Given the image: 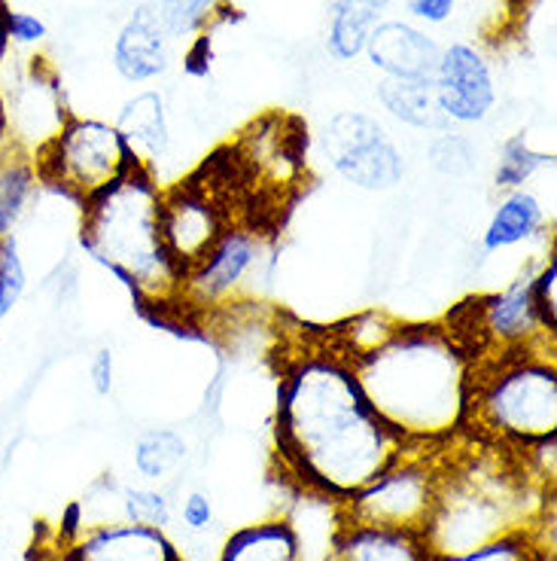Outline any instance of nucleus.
I'll return each mask as SVG.
<instances>
[{
	"label": "nucleus",
	"instance_id": "22",
	"mask_svg": "<svg viewBox=\"0 0 557 561\" xmlns=\"http://www.w3.org/2000/svg\"><path fill=\"white\" fill-rule=\"evenodd\" d=\"M225 0H135L138 10L167 43L193 41L213 25Z\"/></svg>",
	"mask_w": 557,
	"mask_h": 561
},
{
	"label": "nucleus",
	"instance_id": "27",
	"mask_svg": "<svg viewBox=\"0 0 557 561\" xmlns=\"http://www.w3.org/2000/svg\"><path fill=\"white\" fill-rule=\"evenodd\" d=\"M545 165H552V156L533 150L524 135L509 138L500 147V159H497V171H494V183L500 193H512V190H524Z\"/></svg>",
	"mask_w": 557,
	"mask_h": 561
},
{
	"label": "nucleus",
	"instance_id": "34",
	"mask_svg": "<svg viewBox=\"0 0 557 561\" xmlns=\"http://www.w3.org/2000/svg\"><path fill=\"white\" fill-rule=\"evenodd\" d=\"M454 3L457 0H408V13L427 25H442L454 13Z\"/></svg>",
	"mask_w": 557,
	"mask_h": 561
},
{
	"label": "nucleus",
	"instance_id": "14",
	"mask_svg": "<svg viewBox=\"0 0 557 561\" xmlns=\"http://www.w3.org/2000/svg\"><path fill=\"white\" fill-rule=\"evenodd\" d=\"M65 537L77 561H183L167 531L131 525L126 519L73 528L65 531Z\"/></svg>",
	"mask_w": 557,
	"mask_h": 561
},
{
	"label": "nucleus",
	"instance_id": "35",
	"mask_svg": "<svg viewBox=\"0 0 557 561\" xmlns=\"http://www.w3.org/2000/svg\"><path fill=\"white\" fill-rule=\"evenodd\" d=\"M89 376H92V388L107 397L113 391V376H116V364H113V351L101 348L95 354V360L89 366Z\"/></svg>",
	"mask_w": 557,
	"mask_h": 561
},
{
	"label": "nucleus",
	"instance_id": "4",
	"mask_svg": "<svg viewBox=\"0 0 557 561\" xmlns=\"http://www.w3.org/2000/svg\"><path fill=\"white\" fill-rule=\"evenodd\" d=\"M557 436L555 348L518 351L475 360L469 424L463 439L521 455Z\"/></svg>",
	"mask_w": 557,
	"mask_h": 561
},
{
	"label": "nucleus",
	"instance_id": "9",
	"mask_svg": "<svg viewBox=\"0 0 557 561\" xmlns=\"http://www.w3.org/2000/svg\"><path fill=\"white\" fill-rule=\"evenodd\" d=\"M0 101L10 150L37 165L49 144L68 126L70 111L65 104V89L49 58L22 56L10 65V56L0 65Z\"/></svg>",
	"mask_w": 557,
	"mask_h": 561
},
{
	"label": "nucleus",
	"instance_id": "20",
	"mask_svg": "<svg viewBox=\"0 0 557 561\" xmlns=\"http://www.w3.org/2000/svg\"><path fill=\"white\" fill-rule=\"evenodd\" d=\"M381 107L405 126L423 128V131H448L451 123L439 107L432 80H381L378 83Z\"/></svg>",
	"mask_w": 557,
	"mask_h": 561
},
{
	"label": "nucleus",
	"instance_id": "17",
	"mask_svg": "<svg viewBox=\"0 0 557 561\" xmlns=\"http://www.w3.org/2000/svg\"><path fill=\"white\" fill-rule=\"evenodd\" d=\"M171 61V43L135 10L113 41V68L128 83H150Z\"/></svg>",
	"mask_w": 557,
	"mask_h": 561
},
{
	"label": "nucleus",
	"instance_id": "26",
	"mask_svg": "<svg viewBox=\"0 0 557 561\" xmlns=\"http://www.w3.org/2000/svg\"><path fill=\"white\" fill-rule=\"evenodd\" d=\"M536 522L530 528L502 534V537H494L481 547L466 549V552H457V556H442L436 561H548L552 559V543H545L543 537L536 534Z\"/></svg>",
	"mask_w": 557,
	"mask_h": 561
},
{
	"label": "nucleus",
	"instance_id": "18",
	"mask_svg": "<svg viewBox=\"0 0 557 561\" xmlns=\"http://www.w3.org/2000/svg\"><path fill=\"white\" fill-rule=\"evenodd\" d=\"M545 229V208L536 193L524 190H512L502 193L497 208L490 214L488 226L481 232V251L500 253L509 248H518L524 241H533Z\"/></svg>",
	"mask_w": 557,
	"mask_h": 561
},
{
	"label": "nucleus",
	"instance_id": "15",
	"mask_svg": "<svg viewBox=\"0 0 557 561\" xmlns=\"http://www.w3.org/2000/svg\"><path fill=\"white\" fill-rule=\"evenodd\" d=\"M439 53V43L427 31L408 22H378L362 56L387 80H432Z\"/></svg>",
	"mask_w": 557,
	"mask_h": 561
},
{
	"label": "nucleus",
	"instance_id": "7",
	"mask_svg": "<svg viewBox=\"0 0 557 561\" xmlns=\"http://www.w3.org/2000/svg\"><path fill=\"white\" fill-rule=\"evenodd\" d=\"M533 272L524 268L509 287L497 294L475 296L448 318V330L473 351L475 360L518 354V351L555 348V333L539 318L533 299Z\"/></svg>",
	"mask_w": 557,
	"mask_h": 561
},
{
	"label": "nucleus",
	"instance_id": "19",
	"mask_svg": "<svg viewBox=\"0 0 557 561\" xmlns=\"http://www.w3.org/2000/svg\"><path fill=\"white\" fill-rule=\"evenodd\" d=\"M113 126L119 128V135L126 138L131 153L138 156L140 165L153 169L155 159L167 153L171 128H167L165 99L159 92H140L128 99Z\"/></svg>",
	"mask_w": 557,
	"mask_h": 561
},
{
	"label": "nucleus",
	"instance_id": "13",
	"mask_svg": "<svg viewBox=\"0 0 557 561\" xmlns=\"http://www.w3.org/2000/svg\"><path fill=\"white\" fill-rule=\"evenodd\" d=\"M432 89L448 123H457V126H473V123L488 119V113L497 104L490 61L473 43H451L439 53Z\"/></svg>",
	"mask_w": 557,
	"mask_h": 561
},
{
	"label": "nucleus",
	"instance_id": "32",
	"mask_svg": "<svg viewBox=\"0 0 557 561\" xmlns=\"http://www.w3.org/2000/svg\"><path fill=\"white\" fill-rule=\"evenodd\" d=\"M7 34H10V49L28 53L49 37V28L40 15L28 13V10H10L7 13Z\"/></svg>",
	"mask_w": 557,
	"mask_h": 561
},
{
	"label": "nucleus",
	"instance_id": "37",
	"mask_svg": "<svg viewBox=\"0 0 557 561\" xmlns=\"http://www.w3.org/2000/svg\"><path fill=\"white\" fill-rule=\"evenodd\" d=\"M7 13H10V7L0 0V65L7 61L10 56V34H7Z\"/></svg>",
	"mask_w": 557,
	"mask_h": 561
},
{
	"label": "nucleus",
	"instance_id": "25",
	"mask_svg": "<svg viewBox=\"0 0 557 561\" xmlns=\"http://www.w3.org/2000/svg\"><path fill=\"white\" fill-rule=\"evenodd\" d=\"M186 461V439L177 431L153 427L135 443V467L143 479L162 482L171 479Z\"/></svg>",
	"mask_w": 557,
	"mask_h": 561
},
{
	"label": "nucleus",
	"instance_id": "2",
	"mask_svg": "<svg viewBox=\"0 0 557 561\" xmlns=\"http://www.w3.org/2000/svg\"><path fill=\"white\" fill-rule=\"evenodd\" d=\"M348 364L369 407L405 446L442 449L466 436L475 357L445 323H399Z\"/></svg>",
	"mask_w": 557,
	"mask_h": 561
},
{
	"label": "nucleus",
	"instance_id": "5",
	"mask_svg": "<svg viewBox=\"0 0 557 561\" xmlns=\"http://www.w3.org/2000/svg\"><path fill=\"white\" fill-rule=\"evenodd\" d=\"M502 455L506 451H497L494 467H488V461H475V458L469 463L454 461L448 451L436 506L430 522L423 525V537L436 559L481 547L494 537L521 531L536 522L524 513V497L533 489V482L521 470V463L518 470L509 467L515 455H509L506 467H500Z\"/></svg>",
	"mask_w": 557,
	"mask_h": 561
},
{
	"label": "nucleus",
	"instance_id": "39",
	"mask_svg": "<svg viewBox=\"0 0 557 561\" xmlns=\"http://www.w3.org/2000/svg\"><path fill=\"white\" fill-rule=\"evenodd\" d=\"M369 3H372V7H375V10H381V13H384V10H387V7H391V0H369Z\"/></svg>",
	"mask_w": 557,
	"mask_h": 561
},
{
	"label": "nucleus",
	"instance_id": "28",
	"mask_svg": "<svg viewBox=\"0 0 557 561\" xmlns=\"http://www.w3.org/2000/svg\"><path fill=\"white\" fill-rule=\"evenodd\" d=\"M25 290H28V266L22 256V244L13 236L0 241V327L22 302Z\"/></svg>",
	"mask_w": 557,
	"mask_h": 561
},
{
	"label": "nucleus",
	"instance_id": "38",
	"mask_svg": "<svg viewBox=\"0 0 557 561\" xmlns=\"http://www.w3.org/2000/svg\"><path fill=\"white\" fill-rule=\"evenodd\" d=\"M10 153V144H7V123H3V101H0V156Z\"/></svg>",
	"mask_w": 557,
	"mask_h": 561
},
{
	"label": "nucleus",
	"instance_id": "11",
	"mask_svg": "<svg viewBox=\"0 0 557 561\" xmlns=\"http://www.w3.org/2000/svg\"><path fill=\"white\" fill-rule=\"evenodd\" d=\"M265 241L256 224H232L196 266L183 275L181 306L208 311L229 306L263 263Z\"/></svg>",
	"mask_w": 557,
	"mask_h": 561
},
{
	"label": "nucleus",
	"instance_id": "31",
	"mask_svg": "<svg viewBox=\"0 0 557 561\" xmlns=\"http://www.w3.org/2000/svg\"><path fill=\"white\" fill-rule=\"evenodd\" d=\"M533 299L543 323L555 333L557 330V263L555 253H548L543 266L533 272Z\"/></svg>",
	"mask_w": 557,
	"mask_h": 561
},
{
	"label": "nucleus",
	"instance_id": "30",
	"mask_svg": "<svg viewBox=\"0 0 557 561\" xmlns=\"http://www.w3.org/2000/svg\"><path fill=\"white\" fill-rule=\"evenodd\" d=\"M430 165L445 178H463L475 169V150L469 140L457 131H442L430 144Z\"/></svg>",
	"mask_w": 557,
	"mask_h": 561
},
{
	"label": "nucleus",
	"instance_id": "33",
	"mask_svg": "<svg viewBox=\"0 0 557 561\" xmlns=\"http://www.w3.org/2000/svg\"><path fill=\"white\" fill-rule=\"evenodd\" d=\"M183 525L189 528L193 534L208 531L210 525H213V504H210L208 494H201V491H193L186 501H183Z\"/></svg>",
	"mask_w": 557,
	"mask_h": 561
},
{
	"label": "nucleus",
	"instance_id": "23",
	"mask_svg": "<svg viewBox=\"0 0 557 561\" xmlns=\"http://www.w3.org/2000/svg\"><path fill=\"white\" fill-rule=\"evenodd\" d=\"M40 186V174L31 159L13 150L0 156V241L13 239L15 229L28 217Z\"/></svg>",
	"mask_w": 557,
	"mask_h": 561
},
{
	"label": "nucleus",
	"instance_id": "8",
	"mask_svg": "<svg viewBox=\"0 0 557 561\" xmlns=\"http://www.w3.org/2000/svg\"><path fill=\"white\" fill-rule=\"evenodd\" d=\"M451 446L442 449H415L408 446L403 458L391 463L378 479L341 504V519L381 528H408L423 531L430 522L436 494L445 473Z\"/></svg>",
	"mask_w": 557,
	"mask_h": 561
},
{
	"label": "nucleus",
	"instance_id": "3",
	"mask_svg": "<svg viewBox=\"0 0 557 561\" xmlns=\"http://www.w3.org/2000/svg\"><path fill=\"white\" fill-rule=\"evenodd\" d=\"M162 196L155 171L138 165L80 205L85 253L123 280L143 309L159 311L181 306L183 290V268L162 236Z\"/></svg>",
	"mask_w": 557,
	"mask_h": 561
},
{
	"label": "nucleus",
	"instance_id": "12",
	"mask_svg": "<svg viewBox=\"0 0 557 561\" xmlns=\"http://www.w3.org/2000/svg\"><path fill=\"white\" fill-rule=\"evenodd\" d=\"M232 224H241L229 214L223 190L210 181H193L171 186L162 196V236L174 263L193 268L217 244Z\"/></svg>",
	"mask_w": 557,
	"mask_h": 561
},
{
	"label": "nucleus",
	"instance_id": "21",
	"mask_svg": "<svg viewBox=\"0 0 557 561\" xmlns=\"http://www.w3.org/2000/svg\"><path fill=\"white\" fill-rule=\"evenodd\" d=\"M217 561H302L299 540L287 516L263 519L235 531L220 549Z\"/></svg>",
	"mask_w": 557,
	"mask_h": 561
},
{
	"label": "nucleus",
	"instance_id": "36",
	"mask_svg": "<svg viewBox=\"0 0 557 561\" xmlns=\"http://www.w3.org/2000/svg\"><path fill=\"white\" fill-rule=\"evenodd\" d=\"M34 549H37V552H34V559L31 561H77L73 559V552H70L65 531H61V540H58L56 547H34Z\"/></svg>",
	"mask_w": 557,
	"mask_h": 561
},
{
	"label": "nucleus",
	"instance_id": "16",
	"mask_svg": "<svg viewBox=\"0 0 557 561\" xmlns=\"http://www.w3.org/2000/svg\"><path fill=\"white\" fill-rule=\"evenodd\" d=\"M333 561H436L423 531L341 519Z\"/></svg>",
	"mask_w": 557,
	"mask_h": 561
},
{
	"label": "nucleus",
	"instance_id": "24",
	"mask_svg": "<svg viewBox=\"0 0 557 561\" xmlns=\"http://www.w3.org/2000/svg\"><path fill=\"white\" fill-rule=\"evenodd\" d=\"M378 15L369 0H335L333 15H329V37L326 49L338 61H353L365 53L369 34L375 31Z\"/></svg>",
	"mask_w": 557,
	"mask_h": 561
},
{
	"label": "nucleus",
	"instance_id": "29",
	"mask_svg": "<svg viewBox=\"0 0 557 561\" xmlns=\"http://www.w3.org/2000/svg\"><path fill=\"white\" fill-rule=\"evenodd\" d=\"M123 519L131 525H143V528H155V531H167L171 525V501L162 491L147 489H126L123 491Z\"/></svg>",
	"mask_w": 557,
	"mask_h": 561
},
{
	"label": "nucleus",
	"instance_id": "1",
	"mask_svg": "<svg viewBox=\"0 0 557 561\" xmlns=\"http://www.w3.org/2000/svg\"><path fill=\"white\" fill-rule=\"evenodd\" d=\"M280 473L299 491L345 504L408 446L362 397L348 357L307 348L283 366L275 412Z\"/></svg>",
	"mask_w": 557,
	"mask_h": 561
},
{
	"label": "nucleus",
	"instance_id": "6",
	"mask_svg": "<svg viewBox=\"0 0 557 561\" xmlns=\"http://www.w3.org/2000/svg\"><path fill=\"white\" fill-rule=\"evenodd\" d=\"M138 165V156L113 123L70 113L68 126L37 159V174L40 183L83 205Z\"/></svg>",
	"mask_w": 557,
	"mask_h": 561
},
{
	"label": "nucleus",
	"instance_id": "10",
	"mask_svg": "<svg viewBox=\"0 0 557 561\" xmlns=\"http://www.w3.org/2000/svg\"><path fill=\"white\" fill-rule=\"evenodd\" d=\"M323 153L341 181L365 193H387L405 178L403 153L369 113H335L323 128Z\"/></svg>",
	"mask_w": 557,
	"mask_h": 561
}]
</instances>
